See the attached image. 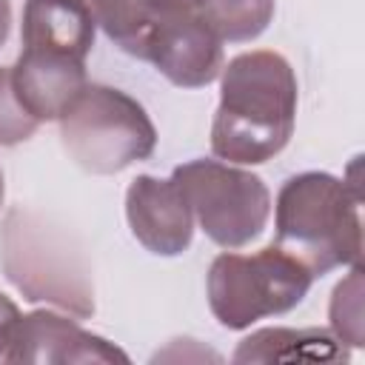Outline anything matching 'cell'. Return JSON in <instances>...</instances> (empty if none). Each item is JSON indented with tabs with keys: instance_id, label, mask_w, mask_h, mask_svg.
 Masks as SVG:
<instances>
[{
	"instance_id": "1",
	"label": "cell",
	"mask_w": 365,
	"mask_h": 365,
	"mask_svg": "<svg viewBox=\"0 0 365 365\" xmlns=\"http://www.w3.org/2000/svg\"><path fill=\"white\" fill-rule=\"evenodd\" d=\"M297 120V77L279 51H242L220 71L211 151L222 163L259 165L277 157Z\"/></svg>"
},
{
	"instance_id": "2",
	"label": "cell",
	"mask_w": 365,
	"mask_h": 365,
	"mask_svg": "<svg viewBox=\"0 0 365 365\" xmlns=\"http://www.w3.org/2000/svg\"><path fill=\"white\" fill-rule=\"evenodd\" d=\"M359 188L328 171H302L282 182L274 205V228L282 251L297 257L311 277L362 259Z\"/></svg>"
},
{
	"instance_id": "3",
	"label": "cell",
	"mask_w": 365,
	"mask_h": 365,
	"mask_svg": "<svg viewBox=\"0 0 365 365\" xmlns=\"http://www.w3.org/2000/svg\"><path fill=\"white\" fill-rule=\"evenodd\" d=\"M0 265L29 302H48L77 319L94 314V282L71 234L43 214L14 205L0 228Z\"/></svg>"
},
{
	"instance_id": "4",
	"label": "cell",
	"mask_w": 365,
	"mask_h": 365,
	"mask_svg": "<svg viewBox=\"0 0 365 365\" xmlns=\"http://www.w3.org/2000/svg\"><path fill=\"white\" fill-rule=\"evenodd\" d=\"M57 123L66 154L88 174H117L157 148V128L145 108L114 86L86 83Z\"/></svg>"
},
{
	"instance_id": "5",
	"label": "cell",
	"mask_w": 365,
	"mask_h": 365,
	"mask_svg": "<svg viewBox=\"0 0 365 365\" xmlns=\"http://www.w3.org/2000/svg\"><path fill=\"white\" fill-rule=\"evenodd\" d=\"M311 282V271L271 242L257 254H234L228 248L214 257L205 291L214 319L228 331H245L265 317L294 311Z\"/></svg>"
},
{
	"instance_id": "6",
	"label": "cell",
	"mask_w": 365,
	"mask_h": 365,
	"mask_svg": "<svg viewBox=\"0 0 365 365\" xmlns=\"http://www.w3.org/2000/svg\"><path fill=\"white\" fill-rule=\"evenodd\" d=\"M194 222L220 248H242L257 240L271 217L268 185L222 160H191L171 171Z\"/></svg>"
},
{
	"instance_id": "7",
	"label": "cell",
	"mask_w": 365,
	"mask_h": 365,
	"mask_svg": "<svg viewBox=\"0 0 365 365\" xmlns=\"http://www.w3.org/2000/svg\"><path fill=\"white\" fill-rule=\"evenodd\" d=\"M6 362H37V365H86V362H128V354L114 342L83 331L74 319L54 311H31L20 317L11 336Z\"/></svg>"
},
{
	"instance_id": "8",
	"label": "cell",
	"mask_w": 365,
	"mask_h": 365,
	"mask_svg": "<svg viewBox=\"0 0 365 365\" xmlns=\"http://www.w3.org/2000/svg\"><path fill=\"white\" fill-rule=\"evenodd\" d=\"M125 220L134 240L154 257H180L194 237V214L171 177H134L125 191Z\"/></svg>"
},
{
	"instance_id": "9",
	"label": "cell",
	"mask_w": 365,
	"mask_h": 365,
	"mask_svg": "<svg viewBox=\"0 0 365 365\" xmlns=\"http://www.w3.org/2000/svg\"><path fill=\"white\" fill-rule=\"evenodd\" d=\"M145 60L180 88H202L222 71V40L200 14L165 17L157 23Z\"/></svg>"
},
{
	"instance_id": "10",
	"label": "cell",
	"mask_w": 365,
	"mask_h": 365,
	"mask_svg": "<svg viewBox=\"0 0 365 365\" xmlns=\"http://www.w3.org/2000/svg\"><path fill=\"white\" fill-rule=\"evenodd\" d=\"M11 83H14L20 103L37 123L60 120L68 103L88 83L86 60H77L60 51L23 46L17 63L11 66Z\"/></svg>"
},
{
	"instance_id": "11",
	"label": "cell",
	"mask_w": 365,
	"mask_h": 365,
	"mask_svg": "<svg viewBox=\"0 0 365 365\" xmlns=\"http://www.w3.org/2000/svg\"><path fill=\"white\" fill-rule=\"evenodd\" d=\"M94 17L86 0H26L23 46L86 60L94 46Z\"/></svg>"
},
{
	"instance_id": "12",
	"label": "cell",
	"mask_w": 365,
	"mask_h": 365,
	"mask_svg": "<svg viewBox=\"0 0 365 365\" xmlns=\"http://www.w3.org/2000/svg\"><path fill=\"white\" fill-rule=\"evenodd\" d=\"M234 362H345L348 345L319 328H262L245 336Z\"/></svg>"
},
{
	"instance_id": "13",
	"label": "cell",
	"mask_w": 365,
	"mask_h": 365,
	"mask_svg": "<svg viewBox=\"0 0 365 365\" xmlns=\"http://www.w3.org/2000/svg\"><path fill=\"white\" fill-rule=\"evenodd\" d=\"M94 23L125 54L145 60L151 34L160 23L148 0H86Z\"/></svg>"
},
{
	"instance_id": "14",
	"label": "cell",
	"mask_w": 365,
	"mask_h": 365,
	"mask_svg": "<svg viewBox=\"0 0 365 365\" xmlns=\"http://www.w3.org/2000/svg\"><path fill=\"white\" fill-rule=\"evenodd\" d=\"M274 9V0H205L200 17L222 43H248L268 29Z\"/></svg>"
},
{
	"instance_id": "15",
	"label": "cell",
	"mask_w": 365,
	"mask_h": 365,
	"mask_svg": "<svg viewBox=\"0 0 365 365\" xmlns=\"http://www.w3.org/2000/svg\"><path fill=\"white\" fill-rule=\"evenodd\" d=\"M362 262L351 265V274L336 282L328 305L331 331L348 348H362L365 339V319H362Z\"/></svg>"
},
{
	"instance_id": "16",
	"label": "cell",
	"mask_w": 365,
	"mask_h": 365,
	"mask_svg": "<svg viewBox=\"0 0 365 365\" xmlns=\"http://www.w3.org/2000/svg\"><path fill=\"white\" fill-rule=\"evenodd\" d=\"M37 120L26 111L20 103L14 83H11V66H0V145H20L37 131Z\"/></svg>"
},
{
	"instance_id": "17",
	"label": "cell",
	"mask_w": 365,
	"mask_h": 365,
	"mask_svg": "<svg viewBox=\"0 0 365 365\" xmlns=\"http://www.w3.org/2000/svg\"><path fill=\"white\" fill-rule=\"evenodd\" d=\"M20 308L6 297V294H0V359H3V354L9 351V345H11V336H14V331H17V322H20Z\"/></svg>"
},
{
	"instance_id": "18",
	"label": "cell",
	"mask_w": 365,
	"mask_h": 365,
	"mask_svg": "<svg viewBox=\"0 0 365 365\" xmlns=\"http://www.w3.org/2000/svg\"><path fill=\"white\" fill-rule=\"evenodd\" d=\"M205 0H148V6L154 9V14L160 20L165 17H180V14H200Z\"/></svg>"
},
{
	"instance_id": "19",
	"label": "cell",
	"mask_w": 365,
	"mask_h": 365,
	"mask_svg": "<svg viewBox=\"0 0 365 365\" xmlns=\"http://www.w3.org/2000/svg\"><path fill=\"white\" fill-rule=\"evenodd\" d=\"M9 31H11V3L0 0V48L9 40Z\"/></svg>"
},
{
	"instance_id": "20",
	"label": "cell",
	"mask_w": 365,
	"mask_h": 365,
	"mask_svg": "<svg viewBox=\"0 0 365 365\" xmlns=\"http://www.w3.org/2000/svg\"><path fill=\"white\" fill-rule=\"evenodd\" d=\"M3 194H6V182H3V171H0V208H3Z\"/></svg>"
}]
</instances>
